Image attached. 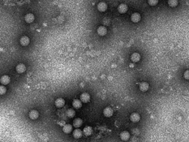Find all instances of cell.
Segmentation results:
<instances>
[{
	"label": "cell",
	"instance_id": "obj_1",
	"mask_svg": "<svg viewBox=\"0 0 189 142\" xmlns=\"http://www.w3.org/2000/svg\"><path fill=\"white\" fill-rule=\"evenodd\" d=\"M39 112H38L37 110H30V113H29V117H30V119H32V120H36V119H37L39 118Z\"/></svg>",
	"mask_w": 189,
	"mask_h": 142
},
{
	"label": "cell",
	"instance_id": "obj_2",
	"mask_svg": "<svg viewBox=\"0 0 189 142\" xmlns=\"http://www.w3.org/2000/svg\"><path fill=\"white\" fill-rule=\"evenodd\" d=\"M140 19H141V16L138 13H134L131 16V21L134 22V23L139 22L140 21Z\"/></svg>",
	"mask_w": 189,
	"mask_h": 142
},
{
	"label": "cell",
	"instance_id": "obj_3",
	"mask_svg": "<svg viewBox=\"0 0 189 142\" xmlns=\"http://www.w3.org/2000/svg\"><path fill=\"white\" fill-rule=\"evenodd\" d=\"M140 119V116L137 113H133L130 115V120L134 123L138 122Z\"/></svg>",
	"mask_w": 189,
	"mask_h": 142
},
{
	"label": "cell",
	"instance_id": "obj_4",
	"mask_svg": "<svg viewBox=\"0 0 189 142\" xmlns=\"http://www.w3.org/2000/svg\"><path fill=\"white\" fill-rule=\"evenodd\" d=\"M80 99H81V101L83 103H88L90 100V96L87 93H84L81 95Z\"/></svg>",
	"mask_w": 189,
	"mask_h": 142
},
{
	"label": "cell",
	"instance_id": "obj_5",
	"mask_svg": "<svg viewBox=\"0 0 189 142\" xmlns=\"http://www.w3.org/2000/svg\"><path fill=\"white\" fill-rule=\"evenodd\" d=\"M113 113H114V111H113L112 108H111L109 107H106L104 110V115L106 117H111L113 115Z\"/></svg>",
	"mask_w": 189,
	"mask_h": 142
},
{
	"label": "cell",
	"instance_id": "obj_6",
	"mask_svg": "<svg viewBox=\"0 0 189 142\" xmlns=\"http://www.w3.org/2000/svg\"><path fill=\"white\" fill-rule=\"evenodd\" d=\"M97 33H98V34L99 36H105L106 34L107 33V30H106V28L105 27H104V26H100V27L98 28V30H97Z\"/></svg>",
	"mask_w": 189,
	"mask_h": 142
},
{
	"label": "cell",
	"instance_id": "obj_7",
	"mask_svg": "<svg viewBox=\"0 0 189 142\" xmlns=\"http://www.w3.org/2000/svg\"><path fill=\"white\" fill-rule=\"evenodd\" d=\"M24 20L27 23H32L35 20V16L33 13H27L24 16Z\"/></svg>",
	"mask_w": 189,
	"mask_h": 142
},
{
	"label": "cell",
	"instance_id": "obj_8",
	"mask_svg": "<svg viewBox=\"0 0 189 142\" xmlns=\"http://www.w3.org/2000/svg\"><path fill=\"white\" fill-rule=\"evenodd\" d=\"M16 70L18 73H24L26 71V67L24 64H19L16 67Z\"/></svg>",
	"mask_w": 189,
	"mask_h": 142
},
{
	"label": "cell",
	"instance_id": "obj_9",
	"mask_svg": "<svg viewBox=\"0 0 189 142\" xmlns=\"http://www.w3.org/2000/svg\"><path fill=\"white\" fill-rule=\"evenodd\" d=\"M107 9V4L104 1H101L98 4V10L101 12H104Z\"/></svg>",
	"mask_w": 189,
	"mask_h": 142
},
{
	"label": "cell",
	"instance_id": "obj_10",
	"mask_svg": "<svg viewBox=\"0 0 189 142\" xmlns=\"http://www.w3.org/2000/svg\"><path fill=\"white\" fill-rule=\"evenodd\" d=\"M139 87H140V90L142 92H146L148 90L149 85H148V84L147 82L143 81V82H141V83L140 84Z\"/></svg>",
	"mask_w": 189,
	"mask_h": 142
},
{
	"label": "cell",
	"instance_id": "obj_11",
	"mask_svg": "<svg viewBox=\"0 0 189 142\" xmlns=\"http://www.w3.org/2000/svg\"><path fill=\"white\" fill-rule=\"evenodd\" d=\"M20 44H21L22 46H27L29 44H30V39L26 36H22L21 39H20Z\"/></svg>",
	"mask_w": 189,
	"mask_h": 142
},
{
	"label": "cell",
	"instance_id": "obj_12",
	"mask_svg": "<svg viewBox=\"0 0 189 142\" xmlns=\"http://www.w3.org/2000/svg\"><path fill=\"white\" fill-rule=\"evenodd\" d=\"M118 12L120 13H125L126 11L128 10V7L126 4H121L118 7Z\"/></svg>",
	"mask_w": 189,
	"mask_h": 142
},
{
	"label": "cell",
	"instance_id": "obj_13",
	"mask_svg": "<svg viewBox=\"0 0 189 142\" xmlns=\"http://www.w3.org/2000/svg\"><path fill=\"white\" fill-rule=\"evenodd\" d=\"M55 104L57 107L60 108V107H62L64 106L65 104V101L64 99H62V98H59L56 100V102H55Z\"/></svg>",
	"mask_w": 189,
	"mask_h": 142
},
{
	"label": "cell",
	"instance_id": "obj_14",
	"mask_svg": "<svg viewBox=\"0 0 189 142\" xmlns=\"http://www.w3.org/2000/svg\"><path fill=\"white\" fill-rule=\"evenodd\" d=\"M120 136H121V139L123 141H128V140L129 139V138H130V134H129V133L127 132V131H123V132L121 133Z\"/></svg>",
	"mask_w": 189,
	"mask_h": 142
},
{
	"label": "cell",
	"instance_id": "obj_15",
	"mask_svg": "<svg viewBox=\"0 0 189 142\" xmlns=\"http://www.w3.org/2000/svg\"><path fill=\"white\" fill-rule=\"evenodd\" d=\"M82 135H83V133L79 129H76L73 131V136L75 139H80L82 137Z\"/></svg>",
	"mask_w": 189,
	"mask_h": 142
},
{
	"label": "cell",
	"instance_id": "obj_16",
	"mask_svg": "<svg viewBox=\"0 0 189 142\" xmlns=\"http://www.w3.org/2000/svg\"><path fill=\"white\" fill-rule=\"evenodd\" d=\"M131 60L133 62H138L140 60V55L137 53H134L131 56Z\"/></svg>",
	"mask_w": 189,
	"mask_h": 142
},
{
	"label": "cell",
	"instance_id": "obj_17",
	"mask_svg": "<svg viewBox=\"0 0 189 142\" xmlns=\"http://www.w3.org/2000/svg\"><path fill=\"white\" fill-rule=\"evenodd\" d=\"M1 84H3V85H7V84H8L9 83H10V77L8 76H3L1 78Z\"/></svg>",
	"mask_w": 189,
	"mask_h": 142
},
{
	"label": "cell",
	"instance_id": "obj_18",
	"mask_svg": "<svg viewBox=\"0 0 189 142\" xmlns=\"http://www.w3.org/2000/svg\"><path fill=\"white\" fill-rule=\"evenodd\" d=\"M83 133H84V134L85 136H90L92 133V128L91 127H89V126L85 127L84 130H83Z\"/></svg>",
	"mask_w": 189,
	"mask_h": 142
},
{
	"label": "cell",
	"instance_id": "obj_19",
	"mask_svg": "<svg viewBox=\"0 0 189 142\" xmlns=\"http://www.w3.org/2000/svg\"><path fill=\"white\" fill-rule=\"evenodd\" d=\"M72 130V127L70 124H66L63 127V131L65 133H70Z\"/></svg>",
	"mask_w": 189,
	"mask_h": 142
},
{
	"label": "cell",
	"instance_id": "obj_20",
	"mask_svg": "<svg viewBox=\"0 0 189 142\" xmlns=\"http://www.w3.org/2000/svg\"><path fill=\"white\" fill-rule=\"evenodd\" d=\"M72 106L75 108V109H79L82 106V102L81 101H79L78 99H75L73 102H72Z\"/></svg>",
	"mask_w": 189,
	"mask_h": 142
},
{
	"label": "cell",
	"instance_id": "obj_21",
	"mask_svg": "<svg viewBox=\"0 0 189 142\" xmlns=\"http://www.w3.org/2000/svg\"><path fill=\"white\" fill-rule=\"evenodd\" d=\"M82 124H83V121L81 119H75L74 121H73V126L75 127H76V128H78V127H80L81 125H82Z\"/></svg>",
	"mask_w": 189,
	"mask_h": 142
},
{
	"label": "cell",
	"instance_id": "obj_22",
	"mask_svg": "<svg viewBox=\"0 0 189 142\" xmlns=\"http://www.w3.org/2000/svg\"><path fill=\"white\" fill-rule=\"evenodd\" d=\"M168 4L170 7H174L177 6V4H178V0H168Z\"/></svg>",
	"mask_w": 189,
	"mask_h": 142
},
{
	"label": "cell",
	"instance_id": "obj_23",
	"mask_svg": "<svg viewBox=\"0 0 189 142\" xmlns=\"http://www.w3.org/2000/svg\"><path fill=\"white\" fill-rule=\"evenodd\" d=\"M75 111L72 109H69L66 111V116L69 118H73L75 116Z\"/></svg>",
	"mask_w": 189,
	"mask_h": 142
},
{
	"label": "cell",
	"instance_id": "obj_24",
	"mask_svg": "<svg viewBox=\"0 0 189 142\" xmlns=\"http://www.w3.org/2000/svg\"><path fill=\"white\" fill-rule=\"evenodd\" d=\"M148 2L149 5L154 6L158 3V0H148Z\"/></svg>",
	"mask_w": 189,
	"mask_h": 142
},
{
	"label": "cell",
	"instance_id": "obj_25",
	"mask_svg": "<svg viewBox=\"0 0 189 142\" xmlns=\"http://www.w3.org/2000/svg\"><path fill=\"white\" fill-rule=\"evenodd\" d=\"M7 90H6V87H4V85L2 84L1 87H0V94L1 95H4L5 93H6Z\"/></svg>",
	"mask_w": 189,
	"mask_h": 142
},
{
	"label": "cell",
	"instance_id": "obj_26",
	"mask_svg": "<svg viewBox=\"0 0 189 142\" xmlns=\"http://www.w3.org/2000/svg\"><path fill=\"white\" fill-rule=\"evenodd\" d=\"M184 77H185L186 79L189 80V70H186V71L184 73Z\"/></svg>",
	"mask_w": 189,
	"mask_h": 142
}]
</instances>
